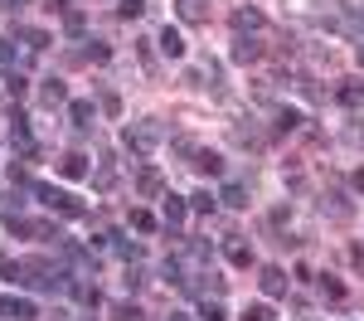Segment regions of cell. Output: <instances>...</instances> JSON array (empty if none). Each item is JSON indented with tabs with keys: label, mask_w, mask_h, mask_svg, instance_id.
<instances>
[{
	"label": "cell",
	"mask_w": 364,
	"mask_h": 321,
	"mask_svg": "<svg viewBox=\"0 0 364 321\" xmlns=\"http://www.w3.org/2000/svg\"><path fill=\"white\" fill-rule=\"evenodd\" d=\"M156 44H161V54H166V59H184V39H180V29H170V24H166Z\"/></svg>",
	"instance_id": "9"
},
{
	"label": "cell",
	"mask_w": 364,
	"mask_h": 321,
	"mask_svg": "<svg viewBox=\"0 0 364 321\" xmlns=\"http://www.w3.org/2000/svg\"><path fill=\"white\" fill-rule=\"evenodd\" d=\"M0 278H10V283H24V263H15V258H10V263L0 268Z\"/></svg>",
	"instance_id": "26"
},
{
	"label": "cell",
	"mask_w": 364,
	"mask_h": 321,
	"mask_svg": "<svg viewBox=\"0 0 364 321\" xmlns=\"http://www.w3.org/2000/svg\"><path fill=\"white\" fill-rule=\"evenodd\" d=\"M0 321H34L29 297H0Z\"/></svg>",
	"instance_id": "3"
},
{
	"label": "cell",
	"mask_w": 364,
	"mask_h": 321,
	"mask_svg": "<svg viewBox=\"0 0 364 321\" xmlns=\"http://www.w3.org/2000/svg\"><path fill=\"white\" fill-rule=\"evenodd\" d=\"M131 229H136V234H151V229H156V219H151L146 210H131Z\"/></svg>",
	"instance_id": "23"
},
{
	"label": "cell",
	"mask_w": 364,
	"mask_h": 321,
	"mask_svg": "<svg viewBox=\"0 0 364 321\" xmlns=\"http://www.w3.org/2000/svg\"><path fill=\"white\" fill-rule=\"evenodd\" d=\"M112 248H117L126 263H136V258H141V243H131V238H122V234H112Z\"/></svg>",
	"instance_id": "18"
},
{
	"label": "cell",
	"mask_w": 364,
	"mask_h": 321,
	"mask_svg": "<svg viewBox=\"0 0 364 321\" xmlns=\"http://www.w3.org/2000/svg\"><path fill=\"white\" fill-rule=\"evenodd\" d=\"M112 317H117V321H136V317H141V312H136V307H117Z\"/></svg>",
	"instance_id": "30"
},
{
	"label": "cell",
	"mask_w": 364,
	"mask_h": 321,
	"mask_svg": "<svg viewBox=\"0 0 364 321\" xmlns=\"http://www.w3.org/2000/svg\"><path fill=\"white\" fill-rule=\"evenodd\" d=\"M350 263H355V268L364 273V248H350Z\"/></svg>",
	"instance_id": "32"
},
{
	"label": "cell",
	"mask_w": 364,
	"mask_h": 321,
	"mask_svg": "<svg viewBox=\"0 0 364 321\" xmlns=\"http://www.w3.org/2000/svg\"><path fill=\"white\" fill-rule=\"evenodd\" d=\"M189 210H214V195H209V190H199V195H189Z\"/></svg>",
	"instance_id": "28"
},
{
	"label": "cell",
	"mask_w": 364,
	"mask_h": 321,
	"mask_svg": "<svg viewBox=\"0 0 364 321\" xmlns=\"http://www.w3.org/2000/svg\"><path fill=\"white\" fill-rule=\"evenodd\" d=\"M59 176H68V180H83V176H88V156H83V151H68V156L59 161Z\"/></svg>",
	"instance_id": "7"
},
{
	"label": "cell",
	"mask_w": 364,
	"mask_h": 321,
	"mask_svg": "<svg viewBox=\"0 0 364 321\" xmlns=\"http://www.w3.org/2000/svg\"><path fill=\"white\" fill-rule=\"evenodd\" d=\"M233 29L238 34H258L263 29V10H233Z\"/></svg>",
	"instance_id": "10"
},
{
	"label": "cell",
	"mask_w": 364,
	"mask_h": 321,
	"mask_svg": "<svg viewBox=\"0 0 364 321\" xmlns=\"http://www.w3.org/2000/svg\"><path fill=\"white\" fill-rule=\"evenodd\" d=\"M34 195H39V200H44V205H49V210L68 214V219H73V214H83V205H78V200H73V195H68V190H54V185H39V190H34Z\"/></svg>",
	"instance_id": "2"
},
{
	"label": "cell",
	"mask_w": 364,
	"mask_h": 321,
	"mask_svg": "<svg viewBox=\"0 0 364 321\" xmlns=\"http://www.w3.org/2000/svg\"><path fill=\"white\" fill-rule=\"evenodd\" d=\"M355 190H360V195H364V171H355Z\"/></svg>",
	"instance_id": "33"
},
{
	"label": "cell",
	"mask_w": 364,
	"mask_h": 321,
	"mask_svg": "<svg viewBox=\"0 0 364 321\" xmlns=\"http://www.w3.org/2000/svg\"><path fill=\"white\" fill-rule=\"evenodd\" d=\"M136 190H141V195H151V200H156V195H166V180H161V171H156V166H146V171L136 176Z\"/></svg>",
	"instance_id": "8"
},
{
	"label": "cell",
	"mask_w": 364,
	"mask_h": 321,
	"mask_svg": "<svg viewBox=\"0 0 364 321\" xmlns=\"http://www.w3.org/2000/svg\"><path fill=\"white\" fill-rule=\"evenodd\" d=\"M10 69H15V49H10V44H0V73H10Z\"/></svg>",
	"instance_id": "29"
},
{
	"label": "cell",
	"mask_w": 364,
	"mask_h": 321,
	"mask_svg": "<svg viewBox=\"0 0 364 321\" xmlns=\"http://www.w3.org/2000/svg\"><path fill=\"white\" fill-rule=\"evenodd\" d=\"M355 59H360V69H364V44H360V49H355Z\"/></svg>",
	"instance_id": "34"
},
{
	"label": "cell",
	"mask_w": 364,
	"mask_h": 321,
	"mask_svg": "<svg viewBox=\"0 0 364 321\" xmlns=\"http://www.w3.org/2000/svg\"><path fill=\"white\" fill-rule=\"evenodd\" d=\"M170 321H189V317H184V312H170Z\"/></svg>",
	"instance_id": "35"
},
{
	"label": "cell",
	"mask_w": 364,
	"mask_h": 321,
	"mask_svg": "<svg viewBox=\"0 0 364 321\" xmlns=\"http://www.w3.org/2000/svg\"><path fill=\"white\" fill-rule=\"evenodd\" d=\"M340 103L345 107H364V78H345V83H340Z\"/></svg>",
	"instance_id": "15"
},
{
	"label": "cell",
	"mask_w": 364,
	"mask_h": 321,
	"mask_svg": "<svg viewBox=\"0 0 364 321\" xmlns=\"http://www.w3.org/2000/svg\"><path fill=\"white\" fill-rule=\"evenodd\" d=\"M199 321H228L224 302H209V297H204V307H199Z\"/></svg>",
	"instance_id": "19"
},
{
	"label": "cell",
	"mask_w": 364,
	"mask_h": 321,
	"mask_svg": "<svg viewBox=\"0 0 364 321\" xmlns=\"http://www.w3.org/2000/svg\"><path fill=\"white\" fill-rule=\"evenodd\" d=\"M296 122H301V117H296V112H291V107H282V112H277V131H291V127H296Z\"/></svg>",
	"instance_id": "25"
},
{
	"label": "cell",
	"mask_w": 364,
	"mask_h": 321,
	"mask_svg": "<svg viewBox=\"0 0 364 321\" xmlns=\"http://www.w3.org/2000/svg\"><path fill=\"white\" fill-rule=\"evenodd\" d=\"M68 117H73V127H92L97 122V107L88 98H78V103H68Z\"/></svg>",
	"instance_id": "14"
},
{
	"label": "cell",
	"mask_w": 364,
	"mask_h": 321,
	"mask_svg": "<svg viewBox=\"0 0 364 321\" xmlns=\"http://www.w3.org/2000/svg\"><path fill=\"white\" fill-rule=\"evenodd\" d=\"M345 136H350V141H355V146H364V127H350V131H345Z\"/></svg>",
	"instance_id": "31"
},
{
	"label": "cell",
	"mask_w": 364,
	"mask_h": 321,
	"mask_svg": "<svg viewBox=\"0 0 364 321\" xmlns=\"http://www.w3.org/2000/svg\"><path fill=\"white\" fill-rule=\"evenodd\" d=\"M238 321H277V312L268 307V302H258V307H248V312H243Z\"/></svg>",
	"instance_id": "21"
},
{
	"label": "cell",
	"mask_w": 364,
	"mask_h": 321,
	"mask_svg": "<svg viewBox=\"0 0 364 321\" xmlns=\"http://www.w3.org/2000/svg\"><path fill=\"white\" fill-rule=\"evenodd\" d=\"M258 287H263L268 297H286V273H282V268H263V273H258Z\"/></svg>",
	"instance_id": "4"
},
{
	"label": "cell",
	"mask_w": 364,
	"mask_h": 321,
	"mask_svg": "<svg viewBox=\"0 0 364 321\" xmlns=\"http://www.w3.org/2000/svg\"><path fill=\"white\" fill-rule=\"evenodd\" d=\"M117 15H122V20H141V15H146V0H122Z\"/></svg>",
	"instance_id": "20"
},
{
	"label": "cell",
	"mask_w": 364,
	"mask_h": 321,
	"mask_svg": "<svg viewBox=\"0 0 364 321\" xmlns=\"http://www.w3.org/2000/svg\"><path fill=\"white\" fill-rule=\"evenodd\" d=\"M219 200H224L228 210H243V205H248V190H243V185H224V195H219Z\"/></svg>",
	"instance_id": "17"
},
{
	"label": "cell",
	"mask_w": 364,
	"mask_h": 321,
	"mask_svg": "<svg viewBox=\"0 0 364 321\" xmlns=\"http://www.w3.org/2000/svg\"><path fill=\"white\" fill-rule=\"evenodd\" d=\"M224 258H228L233 268H248V263H253V248H248L243 238H228V243H224Z\"/></svg>",
	"instance_id": "11"
},
{
	"label": "cell",
	"mask_w": 364,
	"mask_h": 321,
	"mask_svg": "<svg viewBox=\"0 0 364 321\" xmlns=\"http://www.w3.org/2000/svg\"><path fill=\"white\" fill-rule=\"evenodd\" d=\"M184 214H189V200H180V195H166V229H180Z\"/></svg>",
	"instance_id": "12"
},
{
	"label": "cell",
	"mask_w": 364,
	"mask_h": 321,
	"mask_svg": "<svg viewBox=\"0 0 364 321\" xmlns=\"http://www.w3.org/2000/svg\"><path fill=\"white\" fill-rule=\"evenodd\" d=\"M10 141H15V146H20L24 156H34V136H29V122H24L20 112L10 117Z\"/></svg>",
	"instance_id": "5"
},
{
	"label": "cell",
	"mask_w": 364,
	"mask_h": 321,
	"mask_svg": "<svg viewBox=\"0 0 364 321\" xmlns=\"http://www.w3.org/2000/svg\"><path fill=\"white\" fill-rule=\"evenodd\" d=\"M355 20H360V29H364V5H360V15H355Z\"/></svg>",
	"instance_id": "36"
},
{
	"label": "cell",
	"mask_w": 364,
	"mask_h": 321,
	"mask_svg": "<svg viewBox=\"0 0 364 321\" xmlns=\"http://www.w3.org/2000/svg\"><path fill=\"white\" fill-rule=\"evenodd\" d=\"M20 39H24V44H29V49H34V54H39V49H44V44H49V34H39V29H20Z\"/></svg>",
	"instance_id": "24"
},
{
	"label": "cell",
	"mask_w": 364,
	"mask_h": 321,
	"mask_svg": "<svg viewBox=\"0 0 364 321\" xmlns=\"http://www.w3.org/2000/svg\"><path fill=\"white\" fill-rule=\"evenodd\" d=\"M194 171H199V176H219V171H224V156H219V151H194Z\"/></svg>",
	"instance_id": "13"
},
{
	"label": "cell",
	"mask_w": 364,
	"mask_h": 321,
	"mask_svg": "<svg viewBox=\"0 0 364 321\" xmlns=\"http://www.w3.org/2000/svg\"><path fill=\"white\" fill-rule=\"evenodd\" d=\"M321 292H326V297H330V302H340V297H345V287H340V283H335V278H321Z\"/></svg>",
	"instance_id": "27"
},
{
	"label": "cell",
	"mask_w": 364,
	"mask_h": 321,
	"mask_svg": "<svg viewBox=\"0 0 364 321\" xmlns=\"http://www.w3.org/2000/svg\"><path fill=\"white\" fill-rule=\"evenodd\" d=\"M64 98H68V88H64L59 78H44V88H39V103H44V107H59Z\"/></svg>",
	"instance_id": "16"
},
{
	"label": "cell",
	"mask_w": 364,
	"mask_h": 321,
	"mask_svg": "<svg viewBox=\"0 0 364 321\" xmlns=\"http://www.w3.org/2000/svg\"><path fill=\"white\" fill-rule=\"evenodd\" d=\"M175 5H180V20H189V24L204 20V5H199V0H175Z\"/></svg>",
	"instance_id": "22"
},
{
	"label": "cell",
	"mask_w": 364,
	"mask_h": 321,
	"mask_svg": "<svg viewBox=\"0 0 364 321\" xmlns=\"http://www.w3.org/2000/svg\"><path fill=\"white\" fill-rule=\"evenodd\" d=\"M122 141H126V151H131V156H141V161H146V156L161 146V127H156V122H131Z\"/></svg>",
	"instance_id": "1"
},
{
	"label": "cell",
	"mask_w": 364,
	"mask_h": 321,
	"mask_svg": "<svg viewBox=\"0 0 364 321\" xmlns=\"http://www.w3.org/2000/svg\"><path fill=\"white\" fill-rule=\"evenodd\" d=\"M233 59H238V64H253V59H263V44H258L253 34H238V39H233Z\"/></svg>",
	"instance_id": "6"
}]
</instances>
